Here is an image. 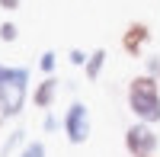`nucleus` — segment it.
Wrapping results in <instances>:
<instances>
[{
  "mask_svg": "<svg viewBox=\"0 0 160 157\" xmlns=\"http://www.w3.org/2000/svg\"><path fill=\"white\" fill-rule=\"evenodd\" d=\"M128 109L135 112L138 122H160V80L151 74H138L128 84Z\"/></svg>",
  "mask_w": 160,
  "mask_h": 157,
  "instance_id": "f257e3e1",
  "label": "nucleus"
},
{
  "mask_svg": "<svg viewBox=\"0 0 160 157\" xmlns=\"http://www.w3.org/2000/svg\"><path fill=\"white\" fill-rule=\"evenodd\" d=\"M26 93H29V71L26 68H7L3 80H0V115L3 119H16L26 106Z\"/></svg>",
  "mask_w": 160,
  "mask_h": 157,
  "instance_id": "f03ea898",
  "label": "nucleus"
},
{
  "mask_svg": "<svg viewBox=\"0 0 160 157\" xmlns=\"http://www.w3.org/2000/svg\"><path fill=\"white\" fill-rule=\"evenodd\" d=\"M61 128H64L71 144H87V138H90V109L80 99H74L68 106V112L61 115Z\"/></svg>",
  "mask_w": 160,
  "mask_h": 157,
  "instance_id": "7ed1b4c3",
  "label": "nucleus"
},
{
  "mask_svg": "<svg viewBox=\"0 0 160 157\" xmlns=\"http://www.w3.org/2000/svg\"><path fill=\"white\" fill-rule=\"evenodd\" d=\"M125 151L131 157H151L157 151V132L148 122H135L125 128Z\"/></svg>",
  "mask_w": 160,
  "mask_h": 157,
  "instance_id": "20e7f679",
  "label": "nucleus"
},
{
  "mask_svg": "<svg viewBox=\"0 0 160 157\" xmlns=\"http://www.w3.org/2000/svg\"><path fill=\"white\" fill-rule=\"evenodd\" d=\"M148 42H151V26H148V23H138V19H135V23L125 26V32H122V48H125L128 58H141Z\"/></svg>",
  "mask_w": 160,
  "mask_h": 157,
  "instance_id": "39448f33",
  "label": "nucleus"
},
{
  "mask_svg": "<svg viewBox=\"0 0 160 157\" xmlns=\"http://www.w3.org/2000/svg\"><path fill=\"white\" fill-rule=\"evenodd\" d=\"M55 96H58V80H55V77H45L42 84H35L32 103H35V109H51Z\"/></svg>",
  "mask_w": 160,
  "mask_h": 157,
  "instance_id": "423d86ee",
  "label": "nucleus"
},
{
  "mask_svg": "<svg viewBox=\"0 0 160 157\" xmlns=\"http://www.w3.org/2000/svg\"><path fill=\"white\" fill-rule=\"evenodd\" d=\"M106 68V48H93L90 51V61H87V80H99V74Z\"/></svg>",
  "mask_w": 160,
  "mask_h": 157,
  "instance_id": "0eeeda50",
  "label": "nucleus"
},
{
  "mask_svg": "<svg viewBox=\"0 0 160 157\" xmlns=\"http://www.w3.org/2000/svg\"><path fill=\"white\" fill-rule=\"evenodd\" d=\"M22 141H26V132H22V128H13V132H10V138L3 141V157H10L13 151L22 144Z\"/></svg>",
  "mask_w": 160,
  "mask_h": 157,
  "instance_id": "6e6552de",
  "label": "nucleus"
},
{
  "mask_svg": "<svg viewBox=\"0 0 160 157\" xmlns=\"http://www.w3.org/2000/svg\"><path fill=\"white\" fill-rule=\"evenodd\" d=\"M19 157H45V144H42V141H26Z\"/></svg>",
  "mask_w": 160,
  "mask_h": 157,
  "instance_id": "1a4fd4ad",
  "label": "nucleus"
},
{
  "mask_svg": "<svg viewBox=\"0 0 160 157\" xmlns=\"http://www.w3.org/2000/svg\"><path fill=\"white\" fill-rule=\"evenodd\" d=\"M55 64H58V55H55V51H42V58H38V68L45 71V77H51Z\"/></svg>",
  "mask_w": 160,
  "mask_h": 157,
  "instance_id": "9d476101",
  "label": "nucleus"
},
{
  "mask_svg": "<svg viewBox=\"0 0 160 157\" xmlns=\"http://www.w3.org/2000/svg\"><path fill=\"white\" fill-rule=\"evenodd\" d=\"M16 38H19V29H16L13 23H3V26H0V42H16Z\"/></svg>",
  "mask_w": 160,
  "mask_h": 157,
  "instance_id": "9b49d317",
  "label": "nucleus"
},
{
  "mask_svg": "<svg viewBox=\"0 0 160 157\" xmlns=\"http://www.w3.org/2000/svg\"><path fill=\"white\" fill-rule=\"evenodd\" d=\"M71 64H77V68H87V61H90V55H87V51H80V48H71Z\"/></svg>",
  "mask_w": 160,
  "mask_h": 157,
  "instance_id": "f8f14e48",
  "label": "nucleus"
},
{
  "mask_svg": "<svg viewBox=\"0 0 160 157\" xmlns=\"http://www.w3.org/2000/svg\"><path fill=\"white\" fill-rule=\"evenodd\" d=\"M148 61V74L154 77V80H160V55H151V58H144Z\"/></svg>",
  "mask_w": 160,
  "mask_h": 157,
  "instance_id": "ddd939ff",
  "label": "nucleus"
},
{
  "mask_svg": "<svg viewBox=\"0 0 160 157\" xmlns=\"http://www.w3.org/2000/svg\"><path fill=\"white\" fill-rule=\"evenodd\" d=\"M19 3H22V0H0V10L13 13V10H19Z\"/></svg>",
  "mask_w": 160,
  "mask_h": 157,
  "instance_id": "4468645a",
  "label": "nucleus"
},
{
  "mask_svg": "<svg viewBox=\"0 0 160 157\" xmlns=\"http://www.w3.org/2000/svg\"><path fill=\"white\" fill-rule=\"evenodd\" d=\"M55 128H58V119L55 115H45V132H55Z\"/></svg>",
  "mask_w": 160,
  "mask_h": 157,
  "instance_id": "2eb2a0df",
  "label": "nucleus"
},
{
  "mask_svg": "<svg viewBox=\"0 0 160 157\" xmlns=\"http://www.w3.org/2000/svg\"><path fill=\"white\" fill-rule=\"evenodd\" d=\"M3 74H7V68H3V64H0V80H3Z\"/></svg>",
  "mask_w": 160,
  "mask_h": 157,
  "instance_id": "dca6fc26",
  "label": "nucleus"
},
{
  "mask_svg": "<svg viewBox=\"0 0 160 157\" xmlns=\"http://www.w3.org/2000/svg\"><path fill=\"white\" fill-rule=\"evenodd\" d=\"M151 157H157V154H151Z\"/></svg>",
  "mask_w": 160,
  "mask_h": 157,
  "instance_id": "f3484780",
  "label": "nucleus"
}]
</instances>
